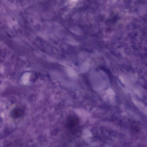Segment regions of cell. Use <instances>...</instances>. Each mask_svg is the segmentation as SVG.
<instances>
[{"label": "cell", "instance_id": "obj_1", "mask_svg": "<svg viewBox=\"0 0 147 147\" xmlns=\"http://www.w3.org/2000/svg\"><path fill=\"white\" fill-rule=\"evenodd\" d=\"M24 112L23 109L21 107H17L13 109L11 112V116L14 118H18L22 116Z\"/></svg>", "mask_w": 147, "mask_h": 147}]
</instances>
